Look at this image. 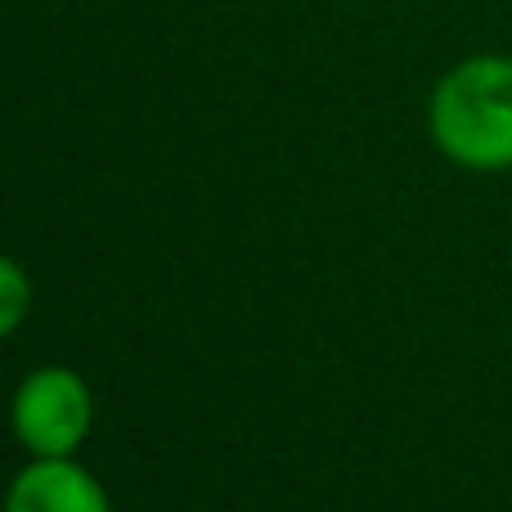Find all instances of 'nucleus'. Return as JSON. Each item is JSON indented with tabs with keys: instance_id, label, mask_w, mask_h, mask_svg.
I'll list each match as a JSON object with an SVG mask.
<instances>
[{
	"instance_id": "nucleus-3",
	"label": "nucleus",
	"mask_w": 512,
	"mask_h": 512,
	"mask_svg": "<svg viewBox=\"0 0 512 512\" xmlns=\"http://www.w3.org/2000/svg\"><path fill=\"white\" fill-rule=\"evenodd\" d=\"M5 512H113L86 468L68 459H36L9 486Z\"/></svg>"
},
{
	"instance_id": "nucleus-1",
	"label": "nucleus",
	"mask_w": 512,
	"mask_h": 512,
	"mask_svg": "<svg viewBox=\"0 0 512 512\" xmlns=\"http://www.w3.org/2000/svg\"><path fill=\"white\" fill-rule=\"evenodd\" d=\"M432 140L459 167H512V59L481 54L432 90Z\"/></svg>"
},
{
	"instance_id": "nucleus-2",
	"label": "nucleus",
	"mask_w": 512,
	"mask_h": 512,
	"mask_svg": "<svg viewBox=\"0 0 512 512\" xmlns=\"http://www.w3.org/2000/svg\"><path fill=\"white\" fill-rule=\"evenodd\" d=\"M90 391L72 369H36L14 396V432L36 459H68L90 432Z\"/></svg>"
},
{
	"instance_id": "nucleus-4",
	"label": "nucleus",
	"mask_w": 512,
	"mask_h": 512,
	"mask_svg": "<svg viewBox=\"0 0 512 512\" xmlns=\"http://www.w3.org/2000/svg\"><path fill=\"white\" fill-rule=\"evenodd\" d=\"M27 306H32V283H27L23 265L9 256V261L0 265V333H14V328L23 324Z\"/></svg>"
}]
</instances>
